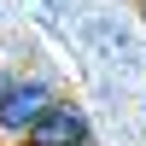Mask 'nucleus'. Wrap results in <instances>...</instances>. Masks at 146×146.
<instances>
[{"label":"nucleus","mask_w":146,"mask_h":146,"mask_svg":"<svg viewBox=\"0 0 146 146\" xmlns=\"http://www.w3.org/2000/svg\"><path fill=\"white\" fill-rule=\"evenodd\" d=\"M53 100H58L53 82H41V76H0V140L18 146L23 135H29V123Z\"/></svg>","instance_id":"nucleus-1"},{"label":"nucleus","mask_w":146,"mask_h":146,"mask_svg":"<svg viewBox=\"0 0 146 146\" xmlns=\"http://www.w3.org/2000/svg\"><path fill=\"white\" fill-rule=\"evenodd\" d=\"M18 146H88V117H82V105L53 100V105L29 123V135H23Z\"/></svg>","instance_id":"nucleus-2"}]
</instances>
